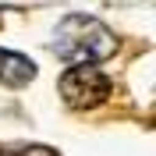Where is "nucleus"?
<instances>
[{
  "mask_svg": "<svg viewBox=\"0 0 156 156\" xmlns=\"http://www.w3.org/2000/svg\"><path fill=\"white\" fill-rule=\"evenodd\" d=\"M121 46V39L103 25L99 18L92 14H68V18H60L57 32H53V50H57V57L64 60H107L117 53Z\"/></svg>",
  "mask_w": 156,
  "mask_h": 156,
  "instance_id": "f257e3e1",
  "label": "nucleus"
},
{
  "mask_svg": "<svg viewBox=\"0 0 156 156\" xmlns=\"http://www.w3.org/2000/svg\"><path fill=\"white\" fill-rule=\"evenodd\" d=\"M64 103L75 110H92L110 99V78L99 71L96 60H75L57 82Z\"/></svg>",
  "mask_w": 156,
  "mask_h": 156,
  "instance_id": "f03ea898",
  "label": "nucleus"
},
{
  "mask_svg": "<svg viewBox=\"0 0 156 156\" xmlns=\"http://www.w3.org/2000/svg\"><path fill=\"white\" fill-rule=\"evenodd\" d=\"M32 78H36V60L0 46V85H29Z\"/></svg>",
  "mask_w": 156,
  "mask_h": 156,
  "instance_id": "7ed1b4c3",
  "label": "nucleus"
}]
</instances>
